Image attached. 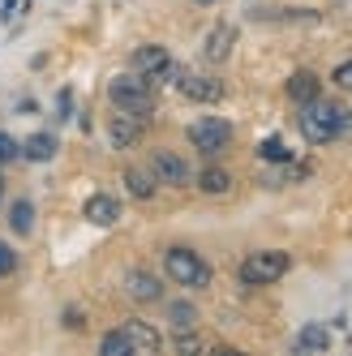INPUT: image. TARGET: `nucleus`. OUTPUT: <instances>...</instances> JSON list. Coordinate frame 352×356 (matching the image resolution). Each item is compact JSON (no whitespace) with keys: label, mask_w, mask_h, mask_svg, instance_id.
Listing matches in <instances>:
<instances>
[{"label":"nucleus","mask_w":352,"mask_h":356,"mask_svg":"<svg viewBox=\"0 0 352 356\" xmlns=\"http://www.w3.org/2000/svg\"><path fill=\"white\" fill-rule=\"evenodd\" d=\"M301 134H305V142L322 146V142H331L344 134V124H348V112L339 104H331V99H310V104H301Z\"/></svg>","instance_id":"nucleus-1"},{"label":"nucleus","mask_w":352,"mask_h":356,"mask_svg":"<svg viewBox=\"0 0 352 356\" xmlns=\"http://www.w3.org/2000/svg\"><path fill=\"white\" fill-rule=\"evenodd\" d=\"M108 99L129 116H150L155 112V90H150V78H142V73H120V78H112Z\"/></svg>","instance_id":"nucleus-2"},{"label":"nucleus","mask_w":352,"mask_h":356,"mask_svg":"<svg viewBox=\"0 0 352 356\" xmlns=\"http://www.w3.org/2000/svg\"><path fill=\"white\" fill-rule=\"evenodd\" d=\"M163 266H168V279H176L181 288H207L211 284V266L198 258L193 249H168L163 253Z\"/></svg>","instance_id":"nucleus-3"},{"label":"nucleus","mask_w":352,"mask_h":356,"mask_svg":"<svg viewBox=\"0 0 352 356\" xmlns=\"http://www.w3.org/2000/svg\"><path fill=\"white\" fill-rule=\"evenodd\" d=\"M288 275V253L284 249H262V253H249L241 262V279L245 284H275V279Z\"/></svg>","instance_id":"nucleus-4"},{"label":"nucleus","mask_w":352,"mask_h":356,"mask_svg":"<svg viewBox=\"0 0 352 356\" xmlns=\"http://www.w3.org/2000/svg\"><path fill=\"white\" fill-rule=\"evenodd\" d=\"M189 142L202 150V155H219V150H228V142H232V124L223 116H202V120L189 124Z\"/></svg>","instance_id":"nucleus-5"},{"label":"nucleus","mask_w":352,"mask_h":356,"mask_svg":"<svg viewBox=\"0 0 352 356\" xmlns=\"http://www.w3.org/2000/svg\"><path fill=\"white\" fill-rule=\"evenodd\" d=\"M134 73H142V78H150V82H168V78H176L181 69L172 65L168 47L146 43V47H138V52H134Z\"/></svg>","instance_id":"nucleus-6"},{"label":"nucleus","mask_w":352,"mask_h":356,"mask_svg":"<svg viewBox=\"0 0 352 356\" xmlns=\"http://www.w3.org/2000/svg\"><path fill=\"white\" fill-rule=\"evenodd\" d=\"M150 176H155V185H189V163L181 155H172V150H155L150 155Z\"/></svg>","instance_id":"nucleus-7"},{"label":"nucleus","mask_w":352,"mask_h":356,"mask_svg":"<svg viewBox=\"0 0 352 356\" xmlns=\"http://www.w3.org/2000/svg\"><path fill=\"white\" fill-rule=\"evenodd\" d=\"M176 86H181V95L185 99H198V104H215V99L223 95V86L215 82V78H198V73H176Z\"/></svg>","instance_id":"nucleus-8"},{"label":"nucleus","mask_w":352,"mask_h":356,"mask_svg":"<svg viewBox=\"0 0 352 356\" xmlns=\"http://www.w3.org/2000/svg\"><path fill=\"white\" fill-rule=\"evenodd\" d=\"M120 330H125V339H129V348H134V352H146V356H155V352L163 348L159 330H155V326H146V322H138V318H134V322H125Z\"/></svg>","instance_id":"nucleus-9"},{"label":"nucleus","mask_w":352,"mask_h":356,"mask_svg":"<svg viewBox=\"0 0 352 356\" xmlns=\"http://www.w3.org/2000/svg\"><path fill=\"white\" fill-rule=\"evenodd\" d=\"M82 215H86L95 227H112V223L120 219V207H116V197H108V193H95V197H86Z\"/></svg>","instance_id":"nucleus-10"},{"label":"nucleus","mask_w":352,"mask_h":356,"mask_svg":"<svg viewBox=\"0 0 352 356\" xmlns=\"http://www.w3.org/2000/svg\"><path fill=\"white\" fill-rule=\"evenodd\" d=\"M142 138V116H129V112H120L116 120H112V146H134Z\"/></svg>","instance_id":"nucleus-11"},{"label":"nucleus","mask_w":352,"mask_h":356,"mask_svg":"<svg viewBox=\"0 0 352 356\" xmlns=\"http://www.w3.org/2000/svg\"><path fill=\"white\" fill-rule=\"evenodd\" d=\"M125 292H129L134 300H159V279L146 275V270H129V279H125Z\"/></svg>","instance_id":"nucleus-12"},{"label":"nucleus","mask_w":352,"mask_h":356,"mask_svg":"<svg viewBox=\"0 0 352 356\" xmlns=\"http://www.w3.org/2000/svg\"><path fill=\"white\" fill-rule=\"evenodd\" d=\"M326 348H331V330L318 326V322H310V326L296 335V352H326Z\"/></svg>","instance_id":"nucleus-13"},{"label":"nucleus","mask_w":352,"mask_h":356,"mask_svg":"<svg viewBox=\"0 0 352 356\" xmlns=\"http://www.w3.org/2000/svg\"><path fill=\"white\" fill-rule=\"evenodd\" d=\"M232 43H237V31L232 26H215L211 39H207V60H228Z\"/></svg>","instance_id":"nucleus-14"},{"label":"nucleus","mask_w":352,"mask_h":356,"mask_svg":"<svg viewBox=\"0 0 352 356\" xmlns=\"http://www.w3.org/2000/svg\"><path fill=\"white\" fill-rule=\"evenodd\" d=\"M22 155H26L31 163H47V159L56 155V138H52V134H35V138H26Z\"/></svg>","instance_id":"nucleus-15"},{"label":"nucleus","mask_w":352,"mask_h":356,"mask_svg":"<svg viewBox=\"0 0 352 356\" xmlns=\"http://www.w3.org/2000/svg\"><path fill=\"white\" fill-rule=\"evenodd\" d=\"M288 95L296 99V104H310V99H318V78H314L310 69L292 73V82H288Z\"/></svg>","instance_id":"nucleus-16"},{"label":"nucleus","mask_w":352,"mask_h":356,"mask_svg":"<svg viewBox=\"0 0 352 356\" xmlns=\"http://www.w3.org/2000/svg\"><path fill=\"white\" fill-rule=\"evenodd\" d=\"M9 227H13L17 236H26L31 227H35V207H31L26 197H22V202H13V207H9Z\"/></svg>","instance_id":"nucleus-17"},{"label":"nucleus","mask_w":352,"mask_h":356,"mask_svg":"<svg viewBox=\"0 0 352 356\" xmlns=\"http://www.w3.org/2000/svg\"><path fill=\"white\" fill-rule=\"evenodd\" d=\"M125 185H129V193L134 197H150V193H155V176H150V172H142V168H129V172H125Z\"/></svg>","instance_id":"nucleus-18"},{"label":"nucleus","mask_w":352,"mask_h":356,"mask_svg":"<svg viewBox=\"0 0 352 356\" xmlns=\"http://www.w3.org/2000/svg\"><path fill=\"white\" fill-rule=\"evenodd\" d=\"M168 322H172L176 330H189V326L198 322V309H193L189 300H172V305H168Z\"/></svg>","instance_id":"nucleus-19"},{"label":"nucleus","mask_w":352,"mask_h":356,"mask_svg":"<svg viewBox=\"0 0 352 356\" xmlns=\"http://www.w3.org/2000/svg\"><path fill=\"white\" fill-rule=\"evenodd\" d=\"M99 352H104V356H134L129 339H125V330H112V335H104V343H99Z\"/></svg>","instance_id":"nucleus-20"},{"label":"nucleus","mask_w":352,"mask_h":356,"mask_svg":"<svg viewBox=\"0 0 352 356\" xmlns=\"http://www.w3.org/2000/svg\"><path fill=\"white\" fill-rule=\"evenodd\" d=\"M258 155H262L266 163H288V159H292V150H288L280 138H266V142L258 146Z\"/></svg>","instance_id":"nucleus-21"},{"label":"nucleus","mask_w":352,"mask_h":356,"mask_svg":"<svg viewBox=\"0 0 352 356\" xmlns=\"http://www.w3.org/2000/svg\"><path fill=\"white\" fill-rule=\"evenodd\" d=\"M228 185H232V176L223 172V168H207L202 172V189L207 193H228Z\"/></svg>","instance_id":"nucleus-22"},{"label":"nucleus","mask_w":352,"mask_h":356,"mask_svg":"<svg viewBox=\"0 0 352 356\" xmlns=\"http://www.w3.org/2000/svg\"><path fill=\"white\" fill-rule=\"evenodd\" d=\"M17 155H22V146H17L9 134H0V163H13Z\"/></svg>","instance_id":"nucleus-23"},{"label":"nucleus","mask_w":352,"mask_h":356,"mask_svg":"<svg viewBox=\"0 0 352 356\" xmlns=\"http://www.w3.org/2000/svg\"><path fill=\"white\" fill-rule=\"evenodd\" d=\"M13 266H17V253L0 241V275H13Z\"/></svg>","instance_id":"nucleus-24"},{"label":"nucleus","mask_w":352,"mask_h":356,"mask_svg":"<svg viewBox=\"0 0 352 356\" xmlns=\"http://www.w3.org/2000/svg\"><path fill=\"white\" fill-rule=\"evenodd\" d=\"M335 82H339V86H344V90H352V60H348V65H339V69H335Z\"/></svg>","instance_id":"nucleus-25"},{"label":"nucleus","mask_w":352,"mask_h":356,"mask_svg":"<svg viewBox=\"0 0 352 356\" xmlns=\"http://www.w3.org/2000/svg\"><path fill=\"white\" fill-rule=\"evenodd\" d=\"M69 104H73V95H69V90H61V99H56V108H61V120L69 116Z\"/></svg>","instance_id":"nucleus-26"},{"label":"nucleus","mask_w":352,"mask_h":356,"mask_svg":"<svg viewBox=\"0 0 352 356\" xmlns=\"http://www.w3.org/2000/svg\"><path fill=\"white\" fill-rule=\"evenodd\" d=\"M198 5H211V0H198Z\"/></svg>","instance_id":"nucleus-27"},{"label":"nucleus","mask_w":352,"mask_h":356,"mask_svg":"<svg viewBox=\"0 0 352 356\" xmlns=\"http://www.w3.org/2000/svg\"><path fill=\"white\" fill-rule=\"evenodd\" d=\"M0 193H5V181H0Z\"/></svg>","instance_id":"nucleus-28"}]
</instances>
